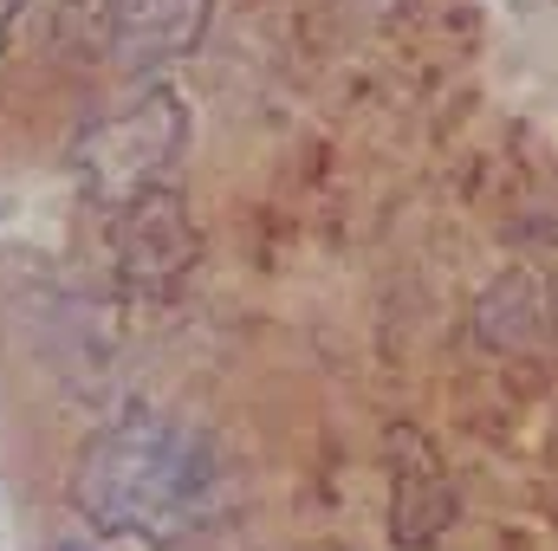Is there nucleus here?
<instances>
[{"mask_svg":"<svg viewBox=\"0 0 558 551\" xmlns=\"http://www.w3.org/2000/svg\"><path fill=\"white\" fill-rule=\"evenodd\" d=\"M111 241H118V273L131 285H169L202 254V228H195V215L182 208L175 188H156V195L131 201V208H118V234Z\"/></svg>","mask_w":558,"mask_h":551,"instance_id":"3","label":"nucleus"},{"mask_svg":"<svg viewBox=\"0 0 558 551\" xmlns=\"http://www.w3.org/2000/svg\"><path fill=\"white\" fill-rule=\"evenodd\" d=\"M189 149V105L169 85H149L131 105L92 118L72 137V175L98 208H131L143 195L169 188V169Z\"/></svg>","mask_w":558,"mask_h":551,"instance_id":"2","label":"nucleus"},{"mask_svg":"<svg viewBox=\"0 0 558 551\" xmlns=\"http://www.w3.org/2000/svg\"><path fill=\"white\" fill-rule=\"evenodd\" d=\"M390 454H397V506H390V532L397 546H435L441 526L454 519V487L448 474L435 467V448L422 441L416 428H397L390 434Z\"/></svg>","mask_w":558,"mask_h":551,"instance_id":"5","label":"nucleus"},{"mask_svg":"<svg viewBox=\"0 0 558 551\" xmlns=\"http://www.w3.org/2000/svg\"><path fill=\"white\" fill-rule=\"evenodd\" d=\"M215 20V0H124L118 7V33H111V59L118 72H162L169 59H189L202 46Z\"/></svg>","mask_w":558,"mask_h":551,"instance_id":"4","label":"nucleus"},{"mask_svg":"<svg viewBox=\"0 0 558 551\" xmlns=\"http://www.w3.org/2000/svg\"><path fill=\"white\" fill-rule=\"evenodd\" d=\"M20 13H26V0H0V52H7V39L20 26Z\"/></svg>","mask_w":558,"mask_h":551,"instance_id":"7","label":"nucleus"},{"mask_svg":"<svg viewBox=\"0 0 558 551\" xmlns=\"http://www.w3.org/2000/svg\"><path fill=\"white\" fill-rule=\"evenodd\" d=\"M7 215H13V201H7V195H0V221H7Z\"/></svg>","mask_w":558,"mask_h":551,"instance_id":"8","label":"nucleus"},{"mask_svg":"<svg viewBox=\"0 0 558 551\" xmlns=\"http://www.w3.org/2000/svg\"><path fill=\"white\" fill-rule=\"evenodd\" d=\"M228 500V467L215 441L175 415L137 409L98 428L72 467V506L105 539L175 546L202 532Z\"/></svg>","mask_w":558,"mask_h":551,"instance_id":"1","label":"nucleus"},{"mask_svg":"<svg viewBox=\"0 0 558 551\" xmlns=\"http://www.w3.org/2000/svg\"><path fill=\"white\" fill-rule=\"evenodd\" d=\"M118 7L124 0H52L46 7V46L59 59H98V52H111Z\"/></svg>","mask_w":558,"mask_h":551,"instance_id":"6","label":"nucleus"}]
</instances>
